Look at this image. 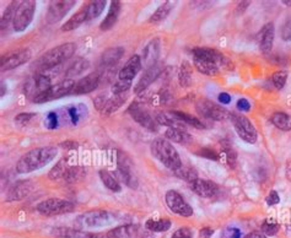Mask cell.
<instances>
[{"label":"cell","instance_id":"6da1fadb","mask_svg":"<svg viewBox=\"0 0 291 238\" xmlns=\"http://www.w3.org/2000/svg\"><path fill=\"white\" fill-rule=\"evenodd\" d=\"M58 154L57 147L55 146H43L36 147L26 152L20 157L16 164V171L20 174L31 173L38 171L55 159Z\"/></svg>","mask_w":291,"mask_h":238},{"label":"cell","instance_id":"7a4b0ae2","mask_svg":"<svg viewBox=\"0 0 291 238\" xmlns=\"http://www.w3.org/2000/svg\"><path fill=\"white\" fill-rule=\"evenodd\" d=\"M75 51H76V46L74 43H64L55 47L37 59L35 68H36L37 73L48 72L57 65L67 62L68 59L74 55Z\"/></svg>","mask_w":291,"mask_h":238},{"label":"cell","instance_id":"3957f363","mask_svg":"<svg viewBox=\"0 0 291 238\" xmlns=\"http://www.w3.org/2000/svg\"><path fill=\"white\" fill-rule=\"evenodd\" d=\"M150 150L155 159H157L164 166L171 171H177L182 166V161L178 155L177 150L173 147L172 144L164 138H156L150 145Z\"/></svg>","mask_w":291,"mask_h":238},{"label":"cell","instance_id":"277c9868","mask_svg":"<svg viewBox=\"0 0 291 238\" xmlns=\"http://www.w3.org/2000/svg\"><path fill=\"white\" fill-rule=\"evenodd\" d=\"M116 221L113 214L105 210H91L88 213L81 214L77 216L75 225L76 228L81 231L91 230V228H100L111 226Z\"/></svg>","mask_w":291,"mask_h":238},{"label":"cell","instance_id":"5b68a950","mask_svg":"<svg viewBox=\"0 0 291 238\" xmlns=\"http://www.w3.org/2000/svg\"><path fill=\"white\" fill-rule=\"evenodd\" d=\"M229 118L232 126H234L235 130H236L237 135L240 136L243 141H246L248 144H255L257 141V130H255L252 122L246 115L238 112H231Z\"/></svg>","mask_w":291,"mask_h":238},{"label":"cell","instance_id":"8992f818","mask_svg":"<svg viewBox=\"0 0 291 238\" xmlns=\"http://www.w3.org/2000/svg\"><path fill=\"white\" fill-rule=\"evenodd\" d=\"M117 173L127 187L130 189H137L139 182L133 171V162L130 161L128 155L122 150L117 151Z\"/></svg>","mask_w":291,"mask_h":238},{"label":"cell","instance_id":"52a82bcc","mask_svg":"<svg viewBox=\"0 0 291 238\" xmlns=\"http://www.w3.org/2000/svg\"><path fill=\"white\" fill-rule=\"evenodd\" d=\"M36 209L42 215L55 216L73 213L75 209V205L72 201H68V200L51 198V199L43 200V201L39 202Z\"/></svg>","mask_w":291,"mask_h":238},{"label":"cell","instance_id":"ba28073f","mask_svg":"<svg viewBox=\"0 0 291 238\" xmlns=\"http://www.w3.org/2000/svg\"><path fill=\"white\" fill-rule=\"evenodd\" d=\"M36 11V1L34 0H26L21 1L16 10L15 18H14L13 27L16 32L25 31L26 28L29 27L30 23L32 22Z\"/></svg>","mask_w":291,"mask_h":238},{"label":"cell","instance_id":"9c48e42d","mask_svg":"<svg viewBox=\"0 0 291 238\" xmlns=\"http://www.w3.org/2000/svg\"><path fill=\"white\" fill-rule=\"evenodd\" d=\"M128 113L140 127L145 128L149 131H157L159 124L156 119L150 114L149 110L140 102H133L128 107Z\"/></svg>","mask_w":291,"mask_h":238},{"label":"cell","instance_id":"30bf717a","mask_svg":"<svg viewBox=\"0 0 291 238\" xmlns=\"http://www.w3.org/2000/svg\"><path fill=\"white\" fill-rule=\"evenodd\" d=\"M196 108L204 118L210 119V121L221 122L230 117V113L227 112V110L217 105L213 101L208 100V98H200V100L197 101Z\"/></svg>","mask_w":291,"mask_h":238},{"label":"cell","instance_id":"8fae6325","mask_svg":"<svg viewBox=\"0 0 291 238\" xmlns=\"http://www.w3.org/2000/svg\"><path fill=\"white\" fill-rule=\"evenodd\" d=\"M75 82L70 79H64L62 81H59L58 84L52 85L48 90L44 91L43 93L36 97L34 100L35 103H44V102H51V101H55L57 98L64 97V96L69 95L70 91H72L73 86H74Z\"/></svg>","mask_w":291,"mask_h":238},{"label":"cell","instance_id":"7c38bea8","mask_svg":"<svg viewBox=\"0 0 291 238\" xmlns=\"http://www.w3.org/2000/svg\"><path fill=\"white\" fill-rule=\"evenodd\" d=\"M51 77L47 76L44 73H36L31 79H29L25 84V95L30 98L38 97L41 93L48 90L51 87Z\"/></svg>","mask_w":291,"mask_h":238},{"label":"cell","instance_id":"4fadbf2b","mask_svg":"<svg viewBox=\"0 0 291 238\" xmlns=\"http://www.w3.org/2000/svg\"><path fill=\"white\" fill-rule=\"evenodd\" d=\"M165 200L168 209L172 213L183 216V218H189V216L193 215V209H192L191 205L183 199L182 195L176 190H168L165 195Z\"/></svg>","mask_w":291,"mask_h":238},{"label":"cell","instance_id":"5bb4252c","mask_svg":"<svg viewBox=\"0 0 291 238\" xmlns=\"http://www.w3.org/2000/svg\"><path fill=\"white\" fill-rule=\"evenodd\" d=\"M31 56L32 52L31 49L29 48L21 49V51L6 54V55H4L3 58H1L0 69H1V72H9V70L15 69V68H18L20 65L29 62L30 59H31Z\"/></svg>","mask_w":291,"mask_h":238},{"label":"cell","instance_id":"9a60e30c","mask_svg":"<svg viewBox=\"0 0 291 238\" xmlns=\"http://www.w3.org/2000/svg\"><path fill=\"white\" fill-rule=\"evenodd\" d=\"M76 1L74 0H58V1H52L48 6L46 20L48 23H55L62 20L68 11L75 5Z\"/></svg>","mask_w":291,"mask_h":238},{"label":"cell","instance_id":"2e32d148","mask_svg":"<svg viewBox=\"0 0 291 238\" xmlns=\"http://www.w3.org/2000/svg\"><path fill=\"white\" fill-rule=\"evenodd\" d=\"M100 82L101 77L98 73H92V74L86 75L85 77H83V79L75 82L69 95L80 96L92 92V91H95L96 89H97Z\"/></svg>","mask_w":291,"mask_h":238},{"label":"cell","instance_id":"e0dca14e","mask_svg":"<svg viewBox=\"0 0 291 238\" xmlns=\"http://www.w3.org/2000/svg\"><path fill=\"white\" fill-rule=\"evenodd\" d=\"M163 72H164V68L161 63H157V64H155L154 67L145 70V73L142 75L139 81H138L137 85L134 86V92L139 95V93L146 91L147 87H149L151 84H154V82L159 79V76L163 74Z\"/></svg>","mask_w":291,"mask_h":238},{"label":"cell","instance_id":"ac0fdd59","mask_svg":"<svg viewBox=\"0 0 291 238\" xmlns=\"http://www.w3.org/2000/svg\"><path fill=\"white\" fill-rule=\"evenodd\" d=\"M189 188L192 192L201 198H215L220 190L217 183L209 180H200V178L196 180L193 183H189Z\"/></svg>","mask_w":291,"mask_h":238},{"label":"cell","instance_id":"d6986e66","mask_svg":"<svg viewBox=\"0 0 291 238\" xmlns=\"http://www.w3.org/2000/svg\"><path fill=\"white\" fill-rule=\"evenodd\" d=\"M32 190H34V183L31 181H18L9 188L5 199L6 201H18L29 197Z\"/></svg>","mask_w":291,"mask_h":238},{"label":"cell","instance_id":"ffe728a7","mask_svg":"<svg viewBox=\"0 0 291 238\" xmlns=\"http://www.w3.org/2000/svg\"><path fill=\"white\" fill-rule=\"evenodd\" d=\"M143 63L142 58L139 55H133L128 59V62L126 63L121 72L118 73V79L122 81L131 82V80L134 79L138 75V73L142 70Z\"/></svg>","mask_w":291,"mask_h":238},{"label":"cell","instance_id":"44dd1931","mask_svg":"<svg viewBox=\"0 0 291 238\" xmlns=\"http://www.w3.org/2000/svg\"><path fill=\"white\" fill-rule=\"evenodd\" d=\"M159 56H160V39L155 38L146 44V47L143 51L142 63L146 69L154 67L159 63Z\"/></svg>","mask_w":291,"mask_h":238},{"label":"cell","instance_id":"7402d4cb","mask_svg":"<svg viewBox=\"0 0 291 238\" xmlns=\"http://www.w3.org/2000/svg\"><path fill=\"white\" fill-rule=\"evenodd\" d=\"M274 36H275V28L273 22H268L263 26L259 32V49L263 54H269L273 49Z\"/></svg>","mask_w":291,"mask_h":238},{"label":"cell","instance_id":"603a6c76","mask_svg":"<svg viewBox=\"0 0 291 238\" xmlns=\"http://www.w3.org/2000/svg\"><path fill=\"white\" fill-rule=\"evenodd\" d=\"M159 126H165L168 128H177L186 130L187 124L176 114V112H159L155 117Z\"/></svg>","mask_w":291,"mask_h":238},{"label":"cell","instance_id":"cb8c5ba5","mask_svg":"<svg viewBox=\"0 0 291 238\" xmlns=\"http://www.w3.org/2000/svg\"><path fill=\"white\" fill-rule=\"evenodd\" d=\"M219 155V161H221L225 166L230 167L234 169L237 164V155L235 151L234 146L229 143L227 140H222L220 143V150L218 152Z\"/></svg>","mask_w":291,"mask_h":238},{"label":"cell","instance_id":"d4e9b609","mask_svg":"<svg viewBox=\"0 0 291 238\" xmlns=\"http://www.w3.org/2000/svg\"><path fill=\"white\" fill-rule=\"evenodd\" d=\"M193 64L200 74L206 75V76H217L219 74L220 67L215 62L210 60V59L193 56Z\"/></svg>","mask_w":291,"mask_h":238},{"label":"cell","instance_id":"484cf974","mask_svg":"<svg viewBox=\"0 0 291 238\" xmlns=\"http://www.w3.org/2000/svg\"><path fill=\"white\" fill-rule=\"evenodd\" d=\"M121 1L118 0H113L111 1V5H109V10L107 16L105 18V20L101 22L100 30L101 31H109L114 25H116L117 20H118L119 13H121Z\"/></svg>","mask_w":291,"mask_h":238},{"label":"cell","instance_id":"4316f807","mask_svg":"<svg viewBox=\"0 0 291 238\" xmlns=\"http://www.w3.org/2000/svg\"><path fill=\"white\" fill-rule=\"evenodd\" d=\"M124 54V48L122 47H112L106 49L101 55V65L105 68H112L121 60Z\"/></svg>","mask_w":291,"mask_h":238},{"label":"cell","instance_id":"83f0119b","mask_svg":"<svg viewBox=\"0 0 291 238\" xmlns=\"http://www.w3.org/2000/svg\"><path fill=\"white\" fill-rule=\"evenodd\" d=\"M86 21H88V9H86V6H84L81 10H79L75 15H73L72 18L62 26V31L69 32L73 31V30H76L79 26H81L84 22H86Z\"/></svg>","mask_w":291,"mask_h":238},{"label":"cell","instance_id":"f1b7e54d","mask_svg":"<svg viewBox=\"0 0 291 238\" xmlns=\"http://www.w3.org/2000/svg\"><path fill=\"white\" fill-rule=\"evenodd\" d=\"M52 236L58 238H90V233L81 231L79 228L58 227L52 231Z\"/></svg>","mask_w":291,"mask_h":238},{"label":"cell","instance_id":"f546056e","mask_svg":"<svg viewBox=\"0 0 291 238\" xmlns=\"http://www.w3.org/2000/svg\"><path fill=\"white\" fill-rule=\"evenodd\" d=\"M90 68V63L89 60L84 58H77L75 62H73V64L68 68V70L65 72V79L73 80L74 77L79 76L83 73H85L86 70Z\"/></svg>","mask_w":291,"mask_h":238},{"label":"cell","instance_id":"4dcf8cb0","mask_svg":"<svg viewBox=\"0 0 291 238\" xmlns=\"http://www.w3.org/2000/svg\"><path fill=\"white\" fill-rule=\"evenodd\" d=\"M165 136L168 140L173 141V143L182 144V145H186V144L192 141V136L189 135L186 130H183V129L168 128L167 130H166Z\"/></svg>","mask_w":291,"mask_h":238},{"label":"cell","instance_id":"1f68e13d","mask_svg":"<svg viewBox=\"0 0 291 238\" xmlns=\"http://www.w3.org/2000/svg\"><path fill=\"white\" fill-rule=\"evenodd\" d=\"M126 98H127V93L113 95L112 97H109V100H107V102H106L105 107H103L102 112L101 113L105 115H109V114H112V113L117 112V110L122 107V105L124 103Z\"/></svg>","mask_w":291,"mask_h":238},{"label":"cell","instance_id":"d6a6232c","mask_svg":"<svg viewBox=\"0 0 291 238\" xmlns=\"http://www.w3.org/2000/svg\"><path fill=\"white\" fill-rule=\"evenodd\" d=\"M173 8H175V3H172V1H166V3L163 4V5L159 6V8L155 10V13L150 16L149 22L150 23L161 22V21H164L168 15H170L171 10H172Z\"/></svg>","mask_w":291,"mask_h":238},{"label":"cell","instance_id":"836d02e7","mask_svg":"<svg viewBox=\"0 0 291 238\" xmlns=\"http://www.w3.org/2000/svg\"><path fill=\"white\" fill-rule=\"evenodd\" d=\"M86 176V171L84 167L81 166H69L67 172H65L63 181L67 183H76L84 180Z\"/></svg>","mask_w":291,"mask_h":238},{"label":"cell","instance_id":"e575fe53","mask_svg":"<svg viewBox=\"0 0 291 238\" xmlns=\"http://www.w3.org/2000/svg\"><path fill=\"white\" fill-rule=\"evenodd\" d=\"M271 122L278 129L283 131L291 130V115L284 112H275L272 114Z\"/></svg>","mask_w":291,"mask_h":238},{"label":"cell","instance_id":"d590c367","mask_svg":"<svg viewBox=\"0 0 291 238\" xmlns=\"http://www.w3.org/2000/svg\"><path fill=\"white\" fill-rule=\"evenodd\" d=\"M192 65L189 64L188 62H183L181 64L180 70H178V82L182 87H189L192 85V75H193V72H192Z\"/></svg>","mask_w":291,"mask_h":238},{"label":"cell","instance_id":"8d00e7d4","mask_svg":"<svg viewBox=\"0 0 291 238\" xmlns=\"http://www.w3.org/2000/svg\"><path fill=\"white\" fill-rule=\"evenodd\" d=\"M20 4L18 1H11L10 5L5 9L3 16H1V32H5L9 28V25L14 22V18H15L16 10H18Z\"/></svg>","mask_w":291,"mask_h":238},{"label":"cell","instance_id":"74e56055","mask_svg":"<svg viewBox=\"0 0 291 238\" xmlns=\"http://www.w3.org/2000/svg\"><path fill=\"white\" fill-rule=\"evenodd\" d=\"M98 174H100V178H101V181H102L103 184L109 188L111 192H114V193L121 192L122 190L121 183H119L118 181H117L109 171H106V169H101L100 173Z\"/></svg>","mask_w":291,"mask_h":238},{"label":"cell","instance_id":"f35d334b","mask_svg":"<svg viewBox=\"0 0 291 238\" xmlns=\"http://www.w3.org/2000/svg\"><path fill=\"white\" fill-rule=\"evenodd\" d=\"M171 221L167 219H160V220H154V219H149L145 222V228L152 232H166L171 228Z\"/></svg>","mask_w":291,"mask_h":238},{"label":"cell","instance_id":"ab89813d","mask_svg":"<svg viewBox=\"0 0 291 238\" xmlns=\"http://www.w3.org/2000/svg\"><path fill=\"white\" fill-rule=\"evenodd\" d=\"M175 174L180 178V180L186 181L188 184L189 183H193L196 180H198V173H197L196 169H194L193 167L183 166V165L177 169V171H175Z\"/></svg>","mask_w":291,"mask_h":238},{"label":"cell","instance_id":"60d3db41","mask_svg":"<svg viewBox=\"0 0 291 238\" xmlns=\"http://www.w3.org/2000/svg\"><path fill=\"white\" fill-rule=\"evenodd\" d=\"M68 167H69V165H68V159L67 157H63V159L59 160V162H58V164L51 169V172H49L48 174L49 180L52 181L63 180V177H64Z\"/></svg>","mask_w":291,"mask_h":238},{"label":"cell","instance_id":"b9f144b4","mask_svg":"<svg viewBox=\"0 0 291 238\" xmlns=\"http://www.w3.org/2000/svg\"><path fill=\"white\" fill-rule=\"evenodd\" d=\"M105 6L106 1H103V0L91 1L89 5H86V9H88V21L98 18L102 14V11L105 10Z\"/></svg>","mask_w":291,"mask_h":238},{"label":"cell","instance_id":"7bdbcfd3","mask_svg":"<svg viewBox=\"0 0 291 238\" xmlns=\"http://www.w3.org/2000/svg\"><path fill=\"white\" fill-rule=\"evenodd\" d=\"M175 112H176V114H177L178 117H180L181 119H182V121L187 124V126H191V127H193V128H197V129L205 128V124H204L203 121H200L199 118L188 114V113L178 112V110H175Z\"/></svg>","mask_w":291,"mask_h":238},{"label":"cell","instance_id":"ee69618b","mask_svg":"<svg viewBox=\"0 0 291 238\" xmlns=\"http://www.w3.org/2000/svg\"><path fill=\"white\" fill-rule=\"evenodd\" d=\"M289 73L286 70H279V72H275L272 76V81H273L274 86L278 89V90H281L286 84V80H288Z\"/></svg>","mask_w":291,"mask_h":238},{"label":"cell","instance_id":"f6af8a7d","mask_svg":"<svg viewBox=\"0 0 291 238\" xmlns=\"http://www.w3.org/2000/svg\"><path fill=\"white\" fill-rule=\"evenodd\" d=\"M130 86H131V82L118 80V81H116L113 85H112V93H113V95H121V93H126L127 91L130 89Z\"/></svg>","mask_w":291,"mask_h":238},{"label":"cell","instance_id":"bcb514c9","mask_svg":"<svg viewBox=\"0 0 291 238\" xmlns=\"http://www.w3.org/2000/svg\"><path fill=\"white\" fill-rule=\"evenodd\" d=\"M260 228H262V232L266 236H275L279 231V225L269 222V221H264Z\"/></svg>","mask_w":291,"mask_h":238},{"label":"cell","instance_id":"7dc6e473","mask_svg":"<svg viewBox=\"0 0 291 238\" xmlns=\"http://www.w3.org/2000/svg\"><path fill=\"white\" fill-rule=\"evenodd\" d=\"M281 38L285 42L291 41V16L286 18L283 27H281Z\"/></svg>","mask_w":291,"mask_h":238},{"label":"cell","instance_id":"c3c4849f","mask_svg":"<svg viewBox=\"0 0 291 238\" xmlns=\"http://www.w3.org/2000/svg\"><path fill=\"white\" fill-rule=\"evenodd\" d=\"M242 233L237 227H227L221 232V238H241Z\"/></svg>","mask_w":291,"mask_h":238},{"label":"cell","instance_id":"681fc988","mask_svg":"<svg viewBox=\"0 0 291 238\" xmlns=\"http://www.w3.org/2000/svg\"><path fill=\"white\" fill-rule=\"evenodd\" d=\"M46 127L49 130H53V129L58 128V115L55 112H49L48 115H47V121H46Z\"/></svg>","mask_w":291,"mask_h":238},{"label":"cell","instance_id":"f907efd6","mask_svg":"<svg viewBox=\"0 0 291 238\" xmlns=\"http://www.w3.org/2000/svg\"><path fill=\"white\" fill-rule=\"evenodd\" d=\"M35 117H36L35 113H21V114L16 115L15 122L18 124H21V126H25V124L30 123Z\"/></svg>","mask_w":291,"mask_h":238},{"label":"cell","instance_id":"816d5d0a","mask_svg":"<svg viewBox=\"0 0 291 238\" xmlns=\"http://www.w3.org/2000/svg\"><path fill=\"white\" fill-rule=\"evenodd\" d=\"M171 238H193V231L189 227H181L173 233Z\"/></svg>","mask_w":291,"mask_h":238},{"label":"cell","instance_id":"f5cc1de1","mask_svg":"<svg viewBox=\"0 0 291 238\" xmlns=\"http://www.w3.org/2000/svg\"><path fill=\"white\" fill-rule=\"evenodd\" d=\"M199 155L205 157V159L211 160V161H219V155H218V152L215 151V150H213V148H201V151L199 152Z\"/></svg>","mask_w":291,"mask_h":238},{"label":"cell","instance_id":"db71d44e","mask_svg":"<svg viewBox=\"0 0 291 238\" xmlns=\"http://www.w3.org/2000/svg\"><path fill=\"white\" fill-rule=\"evenodd\" d=\"M90 238H121L118 235V230H112L105 233H96V235H91Z\"/></svg>","mask_w":291,"mask_h":238},{"label":"cell","instance_id":"11a10c76","mask_svg":"<svg viewBox=\"0 0 291 238\" xmlns=\"http://www.w3.org/2000/svg\"><path fill=\"white\" fill-rule=\"evenodd\" d=\"M107 100H109V97H107V96L106 95H98L97 97H96V100H95V102H93V105H95V107H96V110H100V112H102V110H103V107H105V105H106V102H107Z\"/></svg>","mask_w":291,"mask_h":238},{"label":"cell","instance_id":"9f6ffc18","mask_svg":"<svg viewBox=\"0 0 291 238\" xmlns=\"http://www.w3.org/2000/svg\"><path fill=\"white\" fill-rule=\"evenodd\" d=\"M266 201L269 206H273V205H276L279 201H280V197H279L278 193L275 190H272L268 194V197L266 198Z\"/></svg>","mask_w":291,"mask_h":238},{"label":"cell","instance_id":"6f0895ef","mask_svg":"<svg viewBox=\"0 0 291 238\" xmlns=\"http://www.w3.org/2000/svg\"><path fill=\"white\" fill-rule=\"evenodd\" d=\"M236 107L237 110H241V112H247V110H251V103L248 102L246 98H240V100L237 101Z\"/></svg>","mask_w":291,"mask_h":238},{"label":"cell","instance_id":"680465c9","mask_svg":"<svg viewBox=\"0 0 291 238\" xmlns=\"http://www.w3.org/2000/svg\"><path fill=\"white\" fill-rule=\"evenodd\" d=\"M68 113H69L70 118H72V123L73 124L79 123V119H80V117H79V112H77V108H75V107L69 108V110H68Z\"/></svg>","mask_w":291,"mask_h":238},{"label":"cell","instance_id":"91938a15","mask_svg":"<svg viewBox=\"0 0 291 238\" xmlns=\"http://www.w3.org/2000/svg\"><path fill=\"white\" fill-rule=\"evenodd\" d=\"M60 146H62V147H64L65 150H76L77 146H79V144L74 140H67V141H64V143L60 144Z\"/></svg>","mask_w":291,"mask_h":238},{"label":"cell","instance_id":"94428289","mask_svg":"<svg viewBox=\"0 0 291 238\" xmlns=\"http://www.w3.org/2000/svg\"><path fill=\"white\" fill-rule=\"evenodd\" d=\"M214 235V230L210 227H204L199 231V238H210Z\"/></svg>","mask_w":291,"mask_h":238},{"label":"cell","instance_id":"6125c7cd","mask_svg":"<svg viewBox=\"0 0 291 238\" xmlns=\"http://www.w3.org/2000/svg\"><path fill=\"white\" fill-rule=\"evenodd\" d=\"M218 100H219L221 103H224V105H229L230 101H231V96H230L227 92H221L219 96H218Z\"/></svg>","mask_w":291,"mask_h":238},{"label":"cell","instance_id":"be15d7a7","mask_svg":"<svg viewBox=\"0 0 291 238\" xmlns=\"http://www.w3.org/2000/svg\"><path fill=\"white\" fill-rule=\"evenodd\" d=\"M243 238H267V236L263 232H258V231H255V232H250L248 235H246Z\"/></svg>","mask_w":291,"mask_h":238},{"label":"cell","instance_id":"e7e4bbea","mask_svg":"<svg viewBox=\"0 0 291 238\" xmlns=\"http://www.w3.org/2000/svg\"><path fill=\"white\" fill-rule=\"evenodd\" d=\"M285 174H286V178H288L289 182H291V160H289L288 164H286Z\"/></svg>","mask_w":291,"mask_h":238},{"label":"cell","instance_id":"03108f58","mask_svg":"<svg viewBox=\"0 0 291 238\" xmlns=\"http://www.w3.org/2000/svg\"><path fill=\"white\" fill-rule=\"evenodd\" d=\"M250 5V1H243V3H241L240 5H238V8H237V11L242 10V13L245 11V9L247 8V6Z\"/></svg>","mask_w":291,"mask_h":238},{"label":"cell","instance_id":"003e7915","mask_svg":"<svg viewBox=\"0 0 291 238\" xmlns=\"http://www.w3.org/2000/svg\"><path fill=\"white\" fill-rule=\"evenodd\" d=\"M5 92H6V89H5V84H1V93H0V95H1V97H3L4 95H5Z\"/></svg>","mask_w":291,"mask_h":238}]
</instances>
